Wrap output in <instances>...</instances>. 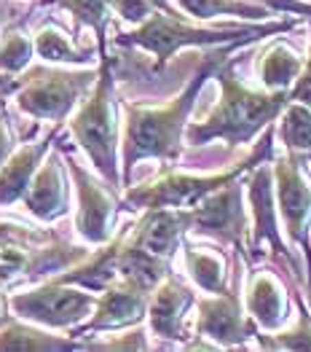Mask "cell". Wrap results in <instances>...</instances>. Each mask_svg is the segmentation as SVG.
I'll use <instances>...</instances> for the list:
<instances>
[{
    "mask_svg": "<svg viewBox=\"0 0 311 352\" xmlns=\"http://www.w3.org/2000/svg\"><path fill=\"white\" fill-rule=\"evenodd\" d=\"M218 78H220V87H223V100L212 108V113L201 124H194L188 129L191 143H207L212 138H223L231 146L247 143L255 132L263 129L290 100L287 89L274 91V94L250 91L233 78L231 67H226Z\"/></svg>",
    "mask_w": 311,
    "mask_h": 352,
    "instance_id": "obj_1",
    "label": "cell"
},
{
    "mask_svg": "<svg viewBox=\"0 0 311 352\" xmlns=\"http://www.w3.org/2000/svg\"><path fill=\"white\" fill-rule=\"evenodd\" d=\"M220 57H212L204 62L201 73L188 84V89L167 108H129L126 121V167L140 162L145 156L172 159L180 146V132L185 116L196 100L198 89L204 87V78L215 70Z\"/></svg>",
    "mask_w": 311,
    "mask_h": 352,
    "instance_id": "obj_2",
    "label": "cell"
},
{
    "mask_svg": "<svg viewBox=\"0 0 311 352\" xmlns=\"http://www.w3.org/2000/svg\"><path fill=\"white\" fill-rule=\"evenodd\" d=\"M290 22L284 25H268V28H223V30H198L191 28L180 19H174L172 14H153L145 19V25L135 32H129L124 38V43H135L148 49L153 57L161 62H167L172 57V52H177L180 46H191V43H228L236 38H257V35H271L287 30Z\"/></svg>",
    "mask_w": 311,
    "mask_h": 352,
    "instance_id": "obj_3",
    "label": "cell"
},
{
    "mask_svg": "<svg viewBox=\"0 0 311 352\" xmlns=\"http://www.w3.org/2000/svg\"><path fill=\"white\" fill-rule=\"evenodd\" d=\"M111 65L105 62L100 84L94 89L91 100L81 108V113L70 121L73 135L86 148V153L94 159L97 170L108 180L115 183V129L113 111H111Z\"/></svg>",
    "mask_w": 311,
    "mask_h": 352,
    "instance_id": "obj_4",
    "label": "cell"
},
{
    "mask_svg": "<svg viewBox=\"0 0 311 352\" xmlns=\"http://www.w3.org/2000/svg\"><path fill=\"white\" fill-rule=\"evenodd\" d=\"M268 151V140L266 146L260 148V153ZM260 153H253L247 162H242L239 167H233L231 173H223V175H212V177H188V175H167L150 186H142L137 191L129 194V205H137V207H185V205H194L196 199L218 191L228 186L233 177L239 175L242 170H247L253 162H257Z\"/></svg>",
    "mask_w": 311,
    "mask_h": 352,
    "instance_id": "obj_5",
    "label": "cell"
},
{
    "mask_svg": "<svg viewBox=\"0 0 311 352\" xmlns=\"http://www.w3.org/2000/svg\"><path fill=\"white\" fill-rule=\"evenodd\" d=\"M11 307L16 315L43 325H73L84 315H89V309L94 307V298L81 291L62 288V280H59L54 285H46L32 294H16L11 298Z\"/></svg>",
    "mask_w": 311,
    "mask_h": 352,
    "instance_id": "obj_6",
    "label": "cell"
},
{
    "mask_svg": "<svg viewBox=\"0 0 311 352\" xmlns=\"http://www.w3.org/2000/svg\"><path fill=\"white\" fill-rule=\"evenodd\" d=\"M89 84V76H67V73H43L35 70L19 91V108L32 116L59 118L76 102V97Z\"/></svg>",
    "mask_w": 311,
    "mask_h": 352,
    "instance_id": "obj_7",
    "label": "cell"
},
{
    "mask_svg": "<svg viewBox=\"0 0 311 352\" xmlns=\"http://www.w3.org/2000/svg\"><path fill=\"white\" fill-rule=\"evenodd\" d=\"M194 226V210H167V207H153L142 223L137 226V232L132 236V245L140 248L142 253L167 261L177 242L180 234Z\"/></svg>",
    "mask_w": 311,
    "mask_h": 352,
    "instance_id": "obj_8",
    "label": "cell"
},
{
    "mask_svg": "<svg viewBox=\"0 0 311 352\" xmlns=\"http://www.w3.org/2000/svg\"><path fill=\"white\" fill-rule=\"evenodd\" d=\"M277 194H279V210L290 236L306 245V226L311 218V186L303 180L298 162L292 156L277 164Z\"/></svg>",
    "mask_w": 311,
    "mask_h": 352,
    "instance_id": "obj_9",
    "label": "cell"
},
{
    "mask_svg": "<svg viewBox=\"0 0 311 352\" xmlns=\"http://www.w3.org/2000/svg\"><path fill=\"white\" fill-rule=\"evenodd\" d=\"M194 226L198 232H209L223 239H239L244 232V210H242V188L239 183H228L223 188L212 191L194 210Z\"/></svg>",
    "mask_w": 311,
    "mask_h": 352,
    "instance_id": "obj_10",
    "label": "cell"
},
{
    "mask_svg": "<svg viewBox=\"0 0 311 352\" xmlns=\"http://www.w3.org/2000/svg\"><path fill=\"white\" fill-rule=\"evenodd\" d=\"M198 331L207 339H215L218 344H239L250 336L239 301L231 294H215V298L198 304Z\"/></svg>",
    "mask_w": 311,
    "mask_h": 352,
    "instance_id": "obj_11",
    "label": "cell"
},
{
    "mask_svg": "<svg viewBox=\"0 0 311 352\" xmlns=\"http://www.w3.org/2000/svg\"><path fill=\"white\" fill-rule=\"evenodd\" d=\"M73 175L81 188V212H78V229L89 242H105L111 236V218H113V199L108 191H102L91 177L86 175L78 164H70Z\"/></svg>",
    "mask_w": 311,
    "mask_h": 352,
    "instance_id": "obj_12",
    "label": "cell"
},
{
    "mask_svg": "<svg viewBox=\"0 0 311 352\" xmlns=\"http://www.w3.org/2000/svg\"><path fill=\"white\" fill-rule=\"evenodd\" d=\"M145 288L132 283V280H124L121 285L111 288L108 294L100 298V307H97V318L91 323V331H100V328H121V325L137 323L145 312Z\"/></svg>",
    "mask_w": 311,
    "mask_h": 352,
    "instance_id": "obj_13",
    "label": "cell"
},
{
    "mask_svg": "<svg viewBox=\"0 0 311 352\" xmlns=\"http://www.w3.org/2000/svg\"><path fill=\"white\" fill-rule=\"evenodd\" d=\"M191 304V291L180 283H164L150 301V325L164 339H183V312Z\"/></svg>",
    "mask_w": 311,
    "mask_h": 352,
    "instance_id": "obj_14",
    "label": "cell"
},
{
    "mask_svg": "<svg viewBox=\"0 0 311 352\" xmlns=\"http://www.w3.org/2000/svg\"><path fill=\"white\" fill-rule=\"evenodd\" d=\"M247 307L263 328H277L284 320V296L271 274H255L247 294Z\"/></svg>",
    "mask_w": 311,
    "mask_h": 352,
    "instance_id": "obj_15",
    "label": "cell"
},
{
    "mask_svg": "<svg viewBox=\"0 0 311 352\" xmlns=\"http://www.w3.org/2000/svg\"><path fill=\"white\" fill-rule=\"evenodd\" d=\"M65 202V188L62 177L54 162L43 164L38 170L35 180L27 186V210L38 218H54Z\"/></svg>",
    "mask_w": 311,
    "mask_h": 352,
    "instance_id": "obj_16",
    "label": "cell"
},
{
    "mask_svg": "<svg viewBox=\"0 0 311 352\" xmlns=\"http://www.w3.org/2000/svg\"><path fill=\"white\" fill-rule=\"evenodd\" d=\"M49 143H41V146L22 148L0 173V205H11L14 199H19L25 194V188L30 186V175L35 173L38 167V159L41 153L46 151Z\"/></svg>",
    "mask_w": 311,
    "mask_h": 352,
    "instance_id": "obj_17",
    "label": "cell"
},
{
    "mask_svg": "<svg viewBox=\"0 0 311 352\" xmlns=\"http://www.w3.org/2000/svg\"><path fill=\"white\" fill-rule=\"evenodd\" d=\"M250 197L255 207V239L257 242H271L277 248V253L284 256V248L277 234V223H274V207H271V188H268V173L257 170L250 183Z\"/></svg>",
    "mask_w": 311,
    "mask_h": 352,
    "instance_id": "obj_18",
    "label": "cell"
},
{
    "mask_svg": "<svg viewBox=\"0 0 311 352\" xmlns=\"http://www.w3.org/2000/svg\"><path fill=\"white\" fill-rule=\"evenodd\" d=\"M303 67H306L303 59L295 52H290L287 46H271L260 62V78L268 89L284 91L295 78H301Z\"/></svg>",
    "mask_w": 311,
    "mask_h": 352,
    "instance_id": "obj_19",
    "label": "cell"
},
{
    "mask_svg": "<svg viewBox=\"0 0 311 352\" xmlns=\"http://www.w3.org/2000/svg\"><path fill=\"white\" fill-rule=\"evenodd\" d=\"M185 261L188 269L194 274L201 288L212 291V294H228L226 291V272H223V261L207 250H196V248H188L185 253Z\"/></svg>",
    "mask_w": 311,
    "mask_h": 352,
    "instance_id": "obj_20",
    "label": "cell"
},
{
    "mask_svg": "<svg viewBox=\"0 0 311 352\" xmlns=\"http://www.w3.org/2000/svg\"><path fill=\"white\" fill-rule=\"evenodd\" d=\"M282 138L290 151H311V111L303 102H292L282 118Z\"/></svg>",
    "mask_w": 311,
    "mask_h": 352,
    "instance_id": "obj_21",
    "label": "cell"
},
{
    "mask_svg": "<svg viewBox=\"0 0 311 352\" xmlns=\"http://www.w3.org/2000/svg\"><path fill=\"white\" fill-rule=\"evenodd\" d=\"M180 6L198 19H209L218 14H239V16H263L266 11L244 0H180Z\"/></svg>",
    "mask_w": 311,
    "mask_h": 352,
    "instance_id": "obj_22",
    "label": "cell"
},
{
    "mask_svg": "<svg viewBox=\"0 0 311 352\" xmlns=\"http://www.w3.org/2000/svg\"><path fill=\"white\" fill-rule=\"evenodd\" d=\"M59 347H70V344L41 336V333L27 331V328H16V325L5 328L0 333V350H59Z\"/></svg>",
    "mask_w": 311,
    "mask_h": 352,
    "instance_id": "obj_23",
    "label": "cell"
},
{
    "mask_svg": "<svg viewBox=\"0 0 311 352\" xmlns=\"http://www.w3.org/2000/svg\"><path fill=\"white\" fill-rule=\"evenodd\" d=\"M35 49L43 59H54V62H81L84 59L57 30H43L35 41Z\"/></svg>",
    "mask_w": 311,
    "mask_h": 352,
    "instance_id": "obj_24",
    "label": "cell"
},
{
    "mask_svg": "<svg viewBox=\"0 0 311 352\" xmlns=\"http://www.w3.org/2000/svg\"><path fill=\"white\" fill-rule=\"evenodd\" d=\"M30 62V41L19 32H8L0 43V67L3 70H22Z\"/></svg>",
    "mask_w": 311,
    "mask_h": 352,
    "instance_id": "obj_25",
    "label": "cell"
},
{
    "mask_svg": "<svg viewBox=\"0 0 311 352\" xmlns=\"http://www.w3.org/2000/svg\"><path fill=\"white\" fill-rule=\"evenodd\" d=\"M274 347H290V350H311V328L309 323H303L298 331L282 333L277 342H271Z\"/></svg>",
    "mask_w": 311,
    "mask_h": 352,
    "instance_id": "obj_26",
    "label": "cell"
},
{
    "mask_svg": "<svg viewBox=\"0 0 311 352\" xmlns=\"http://www.w3.org/2000/svg\"><path fill=\"white\" fill-rule=\"evenodd\" d=\"M290 100H298V102H303V105H309L311 108V62L303 67V73H301L298 84H295V89H292Z\"/></svg>",
    "mask_w": 311,
    "mask_h": 352,
    "instance_id": "obj_27",
    "label": "cell"
},
{
    "mask_svg": "<svg viewBox=\"0 0 311 352\" xmlns=\"http://www.w3.org/2000/svg\"><path fill=\"white\" fill-rule=\"evenodd\" d=\"M14 272H19V266L8 264V261H3V258H0V285H3Z\"/></svg>",
    "mask_w": 311,
    "mask_h": 352,
    "instance_id": "obj_28",
    "label": "cell"
},
{
    "mask_svg": "<svg viewBox=\"0 0 311 352\" xmlns=\"http://www.w3.org/2000/svg\"><path fill=\"white\" fill-rule=\"evenodd\" d=\"M8 153V135H5V129L0 126V159Z\"/></svg>",
    "mask_w": 311,
    "mask_h": 352,
    "instance_id": "obj_29",
    "label": "cell"
},
{
    "mask_svg": "<svg viewBox=\"0 0 311 352\" xmlns=\"http://www.w3.org/2000/svg\"><path fill=\"white\" fill-rule=\"evenodd\" d=\"M3 315H5V301H3V296H0V320H3Z\"/></svg>",
    "mask_w": 311,
    "mask_h": 352,
    "instance_id": "obj_30",
    "label": "cell"
},
{
    "mask_svg": "<svg viewBox=\"0 0 311 352\" xmlns=\"http://www.w3.org/2000/svg\"><path fill=\"white\" fill-rule=\"evenodd\" d=\"M3 84H5V78H3V76H0V87H3Z\"/></svg>",
    "mask_w": 311,
    "mask_h": 352,
    "instance_id": "obj_31",
    "label": "cell"
}]
</instances>
